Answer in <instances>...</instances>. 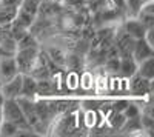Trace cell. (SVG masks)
I'll list each match as a JSON object with an SVG mask.
<instances>
[{
	"mask_svg": "<svg viewBox=\"0 0 154 137\" xmlns=\"http://www.w3.org/2000/svg\"><path fill=\"white\" fill-rule=\"evenodd\" d=\"M154 56V48L145 40V39H137L134 40L133 43V48H131V57L137 62H142L148 57Z\"/></svg>",
	"mask_w": 154,
	"mask_h": 137,
	"instance_id": "277c9868",
	"label": "cell"
},
{
	"mask_svg": "<svg viewBox=\"0 0 154 137\" xmlns=\"http://www.w3.org/2000/svg\"><path fill=\"white\" fill-rule=\"evenodd\" d=\"M136 74H139V76L143 77V79L152 80V77H154V56H151V57H148L142 62H139Z\"/></svg>",
	"mask_w": 154,
	"mask_h": 137,
	"instance_id": "ba28073f",
	"label": "cell"
},
{
	"mask_svg": "<svg viewBox=\"0 0 154 137\" xmlns=\"http://www.w3.org/2000/svg\"><path fill=\"white\" fill-rule=\"evenodd\" d=\"M16 63L17 69L23 72H31L34 68V63L37 60V48L34 46H26V48H19V53L16 56Z\"/></svg>",
	"mask_w": 154,
	"mask_h": 137,
	"instance_id": "7a4b0ae2",
	"label": "cell"
},
{
	"mask_svg": "<svg viewBox=\"0 0 154 137\" xmlns=\"http://www.w3.org/2000/svg\"><path fill=\"white\" fill-rule=\"evenodd\" d=\"M122 114L125 116V119H134V117H139L140 111H139V108H137L136 105L128 103V105H126V108L123 109V113H122Z\"/></svg>",
	"mask_w": 154,
	"mask_h": 137,
	"instance_id": "5bb4252c",
	"label": "cell"
},
{
	"mask_svg": "<svg viewBox=\"0 0 154 137\" xmlns=\"http://www.w3.org/2000/svg\"><path fill=\"white\" fill-rule=\"evenodd\" d=\"M17 3L9 5L8 0H2L0 3V25H5L11 20H14L16 14H17Z\"/></svg>",
	"mask_w": 154,
	"mask_h": 137,
	"instance_id": "52a82bcc",
	"label": "cell"
},
{
	"mask_svg": "<svg viewBox=\"0 0 154 137\" xmlns=\"http://www.w3.org/2000/svg\"><path fill=\"white\" fill-rule=\"evenodd\" d=\"M35 93H37L35 77H32L31 74H22V94H20V97L29 99Z\"/></svg>",
	"mask_w": 154,
	"mask_h": 137,
	"instance_id": "9c48e42d",
	"label": "cell"
},
{
	"mask_svg": "<svg viewBox=\"0 0 154 137\" xmlns=\"http://www.w3.org/2000/svg\"><path fill=\"white\" fill-rule=\"evenodd\" d=\"M0 109H2V119L8 120L11 123H14L16 126H19L22 131H29L31 126L25 117L23 111L17 102V99H3L2 105H0Z\"/></svg>",
	"mask_w": 154,
	"mask_h": 137,
	"instance_id": "6da1fadb",
	"label": "cell"
},
{
	"mask_svg": "<svg viewBox=\"0 0 154 137\" xmlns=\"http://www.w3.org/2000/svg\"><path fill=\"white\" fill-rule=\"evenodd\" d=\"M49 2H53V3H63V0H49Z\"/></svg>",
	"mask_w": 154,
	"mask_h": 137,
	"instance_id": "2e32d148",
	"label": "cell"
},
{
	"mask_svg": "<svg viewBox=\"0 0 154 137\" xmlns=\"http://www.w3.org/2000/svg\"><path fill=\"white\" fill-rule=\"evenodd\" d=\"M123 2H125L126 11L131 12V14L136 17L137 12H139V9H140V6H142V3H143V0H123Z\"/></svg>",
	"mask_w": 154,
	"mask_h": 137,
	"instance_id": "4fadbf2b",
	"label": "cell"
},
{
	"mask_svg": "<svg viewBox=\"0 0 154 137\" xmlns=\"http://www.w3.org/2000/svg\"><path fill=\"white\" fill-rule=\"evenodd\" d=\"M123 31L130 35L133 40H137V39H143L146 28L140 23V20L137 17H133V19H128L125 22V29Z\"/></svg>",
	"mask_w": 154,
	"mask_h": 137,
	"instance_id": "5b68a950",
	"label": "cell"
},
{
	"mask_svg": "<svg viewBox=\"0 0 154 137\" xmlns=\"http://www.w3.org/2000/svg\"><path fill=\"white\" fill-rule=\"evenodd\" d=\"M34 2H37L38 5H40V3H43V2H45V0H34Z\"/></svg>",
	"mask_w": 154,
	"mask_h": 137,
	"instance_id": "e0dca14e",
	"label": "cell"
},
{
	"mask_svg": "<svg viewBox=\"0 0 154 137\" xmlns=\"http://www.w3.org/2000/svg\"><path fill=\"white\" fill-rule=\"evenodd\" d=\"M17 2H19V3H20V0H17Z\"/></svg>",
	"mask_w": 154,
	"mask_h": 137,
	"instance_id": "ac0fdd59",
	"label": "cell"
},
{
	"mask_svg": "<svg viewBox=\"0 0 154 137\" xmlns=\"http://www.w3.org/2000/svg\"><path fill=\"white\" fill-rule=\"evenodd\" d=\"M17 72H19V69H17V63H16L14 59L5 57V59L0 60V80L2 82L9 80L11 77H14Z\"/></svg>",
	"mask_w": 154,
	"mask_h": 137,
	"instance_id": "8992f818",
	"label": "cell"
},
{
	"mask_svg": "<svg viewBox=\"0 0 154 137\" xmlns=\"http://www.w3.org/2000/svg\"><path fill=\"white\" fill-rule=\"evenodd\" d=\"M133 77V82H131V91L134 94H146L151 88V80L148 79H143V77H140L139 74L136 76H131Z\"/></svg>",
	"mask_w": 154,
	"mask_h": 137,
	"instance_id": "8fae6325",
	"label": "cell"
},
{
	"mask_svg": "<svg viewBox=\"0 0 154 137\" xmlns=\"http://www.w3.org/2000/svg\"><path fill=\"white\" fill-rule=\"evenodd\" d=\"M128 103H130V102H126V100H119V102L114 103V109L117 111V113H123V109L126 108Z\"/></svg>",
	"mask_w": 154,
	"mask_h": 137,
	"instance_id": "9a60e30c",
	"label": "cell"
},
{
	"mask_svg": "<svg viewBox=\"0 0 154 137\" xmlns=\"http://www.w3.org/2000/svg\"><path fill=\"white\" fill-rule=\"evenodd\" d=\"M136 69H137V62L131 56H125L122 60H119V71L123 74L125 77L134 76Z\"/></svg>",
	"mask_w": 154,
	"mask_h": 137,
	"instance_id": "30bf717a",
	"label": "cell"
},
{
	"mask_svg": "<svg viewBox=\"0 0 154 137\" xmlns=\"http://www.w3.org/2000/svg\"><path fill=\"white\" fill-rule=\"evenodd\" d=\"M22 94V74L17 72L14 77L0 85V96L3 99H19Z\"/></svg>",
	"mask_w": 154,
	"mask_h": 137,
	"instance_id": "3957f363",
	"label": "cell"
},
{
	"mask_svg": "<svg viewBox=\"0 0 154 137\" xmlns=\"http://www.w3.org/2000/svg\"><path fill=\"white\" fill-rule=\"evenodd\" d=\"M20 128L16 126L14 123H11L8 120H0V135H6V137H11V135H19L20 134Z\"/></svg>",
	"mask_w": 154,
	"mask_h": 137,
	"instance_id": "7c38bea8",
	"label": "cell"
}]
</instances>
